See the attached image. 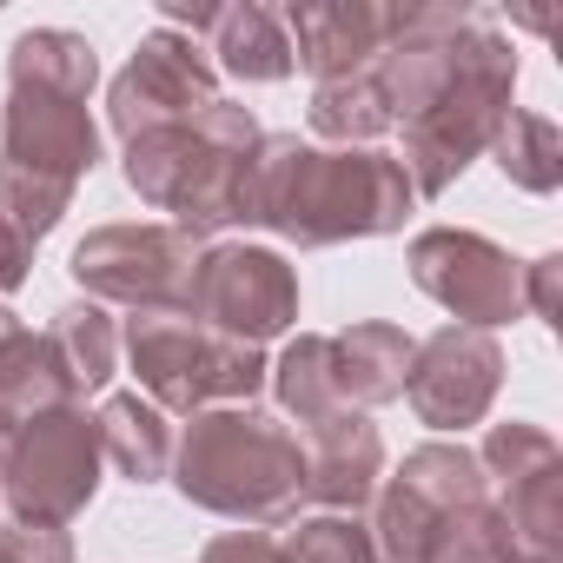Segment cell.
I'll list each match as a JSON object with an SVG mask.
<instances>
[{
  "label": "cell",
  "instance_id": "cell-1",
  "mask_svg": "<svg viewBox=\"0 0 563 563\" xmlns=\"http://www.w3.org/2000/svg\"><path fill=\"white\" fill-rule=\"evenodd\" d=\"M100 54L74 27H27L8 47V107H0V212L34 245L67 219L80 179L100 166V126L87 113Z\"/></svg>",
  "mask_w": 563,
  "mask_h": 563
},
{
  "label": "cell",
  "instance_id": "cell-2",
  "mask_svg": "<svg viewBox=\"0 0 563 563\" xmlns=\"http://www.w3.org/2000/svg\"><path fill=\"white\" fill-rule=\"evenodd\" d=\"M418 212V192L385 146H312L299 133H265L245 186H239V225H265L286 245H345V239H385L405 232Z\"/></svg>",
  "mask_w": 563,
  "mask_h": 563
},
{
  "label": "cell",
  "instance_id": "cell-3",
  "mask_svg": "<svg viewBox=\"0 0 563 563\" xmlns=\"http://www.w3.org/2000/svg\"><path fill=\"white\" fill-rule=\"evenodd\" d=\"M173 490L192 510H212L239 530L292 523L306 504V444L258 405H212L192 411L173 438Z\"/></svg>",
  "mask_w": 563,
  "mask_h": 563
},
{
  "label": "cell",
  "instance_id": "cell-4",
  "mask_svg": "<svg viewBox=\"0 0 563 563\" xmlns=\"http://www.w3.org/2000/svg\"><path fill=\"white\" fill-rule=\"evenodd\" d=\"M258 140H265V126L252 120V107L219 93L206 113L126 140L120 173L153 212H173V225L199 245V239L239 225V186H245Z\"/></svg>",
  "mask_w": 563,
  "mask_h": 563
},
{
  "label": "cell",
  "instance_id": "cell-5",
  "mask_svg": "<svg viewBox=\"0 0 563 563\" xmlns=\"http://www.w3.org/2000/svg\"><path fill=\"white\" fill-rule=\"evenodd\" d=\"M510 93H517V41L497 27V14H471V27L457 34V54H451V74L444 87L405 120V179L418 199H444L471 159H484L497 120L510 113Z\"/></svg>",
  "mask_w": 563,
  "mask_h": 563
},
{
  "label": "cell",
  "instance_id": "cell-6",
  "mask_svg": "<svg viewBox=\"0 0 563 563\" xmlns=\"http://www.w3.org/2000/svg\"><path fill=\"white\" fill-rule=\"evenodd\" d=\"M120 352H126L140 391L173 418H192L212 405H252L265 391V372H272V358L258 345L206 332L186 306L133 312L120 332Z\"/></svg>",
  "mask_w": 563,
  "mask_h": 563
},
{
  "label": "cell",
  "instance_id": "cell-7",
  "mask_svg": "<svg viewBox=\"0 0 563 563\" xmlns=\"http://www.w3.org/2000/svg\"><path fill=\"white\" fill-rule=\"evenodd\" d=\"M100 471H107V457H100V431H93L87 405H60V411L27 418L21 431H8L0 504L14 510V523L67 530L100 497Z\"/></svg>",
  "mask_w": 563,
  "mask_h": 563
},
{
  "label": "cell",
  "instance_id": "cell-8",
  "mask_svg": "<svg viewBox=\"0 0 563 563\" xmlns=\"http://www.w3.org/2000/svg\"><path fill=\"white\" fill-rule=\"evenodd\" d=\"M192 265H199V245H192L179 225H153V219L93 225V232L74 245V258H67L74 286H80L93 306H126V312L186 306Z\"/></svg>",
  "mask_w": 563,
  "mask_h": 563
},
{
  "label": "cell",
  "instance_id": "cell-9",
  "mask_svg": "<svg viewBox=\"0 0 563 563\" xmlns=\"http://www.w3.org/2000/svg\"><path fill=\"white\" fill-rule=\"evenodd\" d=\"M186 312L239 345H272L299 325V272L286 265V252L272 245H206L192 265V292Z\"/></svg>",
  "mask_w": 563,
  "mask_h": 563
},
{
  "label": "cell",
  "instance_id": "cell-10",
  "mask_svg": "<svg viewBox=\"0 0 563 563\" xmlns=\"http://www.w3.org/2000/svg\"><path fill=\"white\" fill-rule=\"evenodd\" d=\"M477 471L484 490L497 504V517L517 537L523 563H556L563 556V451L543 424H490L477 444Z\"/></svg>",
  "mask_w": 563,
  "mask_h": 563
},
{
  "label": "cell",
  "instance_id": "cell-11",
  "mask_svg": "<svg viewBox=\"0 0 563 563\" xmlns=\"http://www.w3.org/2000/svg\"><path fill=\"white\" fill-rule=\"evenodd\" d=\"M405 265H411V286L451 312V325L497 332V325L523 319V258H510L484 232L431 225V232L411 239Z\"/></svg>",
  "mask_w": 563,
  "mask_h": 563
},
{
  "label": "cell",
  "instance_id": "cell-12",
  "mask_svg": "<svg viewBox=\"0 0 563 563\" xmlns=\"http://www.w3.org/2000/svg\"><path fill=\"white\" fill-rule=\"evenodd\" d=\"M212 100H219V74H212L206 47L173 34V27H153L107 87V126L120 140H140V133H159V126L206 113Z\"/></svg>",
  "mask_w": 563,
  "mask_h": 563
},
{
  "label": "cell",
  "instance_id": "cell-13",
  "mask_svg": "<svg viewBox=\"0 0 563 563\" xmlns=\"http://www.w3.org/2000/svg\"><path fill=\"white\" fill-rule=\"evenodd\" d=\"M497 391H504V345H497V332L438 325L431 339H418L411 372H405V398H411L418 424L471 431V424H484Z\"/></svg>",
  "mask_w": 563,
  "mask_h": 563
},
{
  "label": "cell",
  "instance_id": "cell-14",
  "mask_svg": "<svg viewBox=\"0 0 563 563\" xmlns=\"http://www.w3.org/2000/svg\"><path fill=\"white\" fill-rule=\"evenodd\" d=\"M278 21L292 34V60L312 80H345L378 60V47L405 27V8H385V0H292Z\"/></svg>",
  "mask_w": 563,
  "mask_h": 563
},
{
  "label": "cell",
  "instance_id": "cell-15",
  "mask_svg": "<svg viewBox=\"0 0 563 563\" xmlns=\"http://www.w3.org/2000/svg\"><path fill=\"white\" fill-rule=\"evenodd\" d=\"M306 444V504L332 510V517H358L378 484H385V438L372 424V411H339L299 431Z\"/></svg>",
  "mask_w": 563,
  "mask_h": 563
},
{
  "label": "cell",
  "instance_id": "cell-16",
  "mask_svg": "<svg viewBox=\"0 0 563 563\" xmlns=\"http://www.w3.org/2000/svg\"><path fill=\"white\" fill-rule=\"evenodd\" d=\"M411 352H418V339H411L405 325H391V319H365V325L332 332V378H339V398H345L352 411H372V405L405 398Z\"/></svg>",
  "mask_w": 563,
  "mask_h": 563
},
{
  "label": "cell",
  "instance_id": "cell-17",
  "mask_svg": "<svg viewBox=\"0 0 563 563\" xmlns=\"http://www.w3.org/2000/svg\"><path fill=\"white\" fill-rule=\"evenodd\" d=\"M206 60L212 74H232L245 87H278L292 80V34L278 21V8H258V0H239V8H219L212 27H206Z\"/></svg>",
  "mask_w": 563,
  "mask_h": 563
},
{
  "label": "cell",
  "instance_id": "cell-18",
  "mask_svg": "<svg viewBox=\"0 0 563 563\" xmlns=\"http://www.w3.org/2000/svg\"><path fill=\"white\" fill-rule=\"evenodd\" d=\"M93 431H100V457L126 484H166V471H173V424H166V411L153 398H140V391L100 398Z\"/></svg>",
  "mask_w": 563,
  "mask_h": 563
},
{
  "label": "cell",
  "instance_id": "cell-19",
  "mask_svg": "<svg viewBox=\"0 0 563 563\" xmlns=\"http://www.w3.org/2000/svg\"><path fill=\"white\" fill-rule=\"evenodd\" d=\"M60 405H80V398H74V385H67L54 345L21 325L8 345H0V431H21L27 418L60 411Z\"/></svg>",
  "mask_w": 563,
  "mask_h": 563
},
{
  "label": "cell",
  "instance_id": "cell-20",
  "mask_svg": "<svg viewBox=\"0 0 563 563\" xmlns=\"http://www.w3.org/2000/svg\"><path fill=\"white\" fill-rule=\"evenodd\" d=\"M41 339L54 345V358H60L74 398H93V391L113 385V372H120V325H113L107 306H93V299H67Z\"/></svg>",
  "mask_w": 563,
  "mask_h": 563
},
{
  "label": "cell",
  "instance_id": "cell-21",
  "mask_svg": "<svg viewBox=\"0 0 563 563\" xmlns=\"http://www.w3.org/2000/svg\"><path fill=\"white\" fill-rule=\"evenodd\" d=\"M265 385H272L278 411H286V418H299L292 431H306V424H319V418H339V411H352V405L339 398V378H332V332H299L286 352L272 358Z\"/></svg>",
  "mask_w": 563,
  "mask_h": 563
},
{
  "label": "cell",
  "instance_id": "cell-22",
  "mask_svg": "<svg viewBox=\"0 0 563 563\" xmlns=\"http://www.w3.org/2000/svg\"><path fill=\"white\" fill-rule=\"evenodd\" d=\"M306 120H312V146H378L391 133V107H385L372 67H358L345 80H319Z\"/></svg>",
  "mask_w": 563,
  "mask_h": 563
},
{
  "label": "cell",
  "instance_id": "cell-23",
  "mask_svg": "<svg viewBox=\"0 0 563 563\" xmlns=\"http://www.w3.org/2000/svg\"><path fill=\"white\" fill-rule=\"evenodd\" d=\"M484 153L497 159V173H504L517 192H537V199H543V192L563 186V133H556L550 113L510 107V113L497 120V133H490Z\"/></svg>",
  "mask_w": 563,
  "mask_h": 563
},
{
  "label": "cell",
  "instance_id": "cell-24",
  "mask_svg": "<svg viewBox=\"0 0 563 563\" xmlns=\"http://www.w3.org/2000/svg\"><path fill=\"white\" fill-rule=\"evenodd\" d=\"M424 563H523V556H517V537L497 517V504L477 497V504H457L431 523Z\"/></svg>",
  "mask_w": 563,
  "mask_h": 563
},
{
  "label": "cell",
  "instance_id": "cell-25",
  "mask_svg": "<svg viewBox=\"0 0 563 563\" xmlns=\"http://www.w3.org/2000/svg\"><path fill=\"white\" fill-rule=\"evenodd\" d=\"M278 556H286V563H378L372 530L358 517H332V510L299 517L286 530V543H278Z\"/></svg>",
  "mask_w": 563,
  "mask_h": 563
},
{
  "label": "cell",
  "instance_id": "cell-26",
  "mask_svg": "<svg viewBox=\"0 0 563 563\" xmlns=\"http://www.w3.org/2000/svg\"><path fill=\"white\" fill-rule=\"evenodd\" d=\"M0 563H74V537L8 517V523H0Z\"/></svg>",
  "mask_w": 563,
  "mask_h": 563
},
{
  "label": "cell",
  "instance_id": "cell-27",
  "mask_svg": "<svg viewBox=\"0 0 563 563\" xmlns=\"http://www.w3.org/2000/svg\"><path fill=\"white\" fill-rule=\"evenodd\" d=\"M199 563H286V556H278V537L272 530H219L199 550Z\"/></svg>",
  "mask_w": 563,
  "mask_h": 563
},
{
  "label": "cell",
  "instance_id": "cell-28",
  "mask_svg": "<svg viewBox=\"0 0 563 563\" xmlns=\"http://www.w3.org/2000/svg\"><path fill=\"white\" fill-rule=\"evenodd\" d=\"M556 286H563V252L530 258V265H523V312H537L543 325H556V312H563Z\"/></svg>",
  "mask_w": 563,
  "mask_h": 563
},
{
  "label": "cell",
  "instance_id": "cell-29",
  "mask_svg": "<svg viewBox=\"0 0 563 563\" xmlns=\"http://www.w3.org/2000/svg\"><path fill=\"white\" fill-rule=\"evenodd\" d=\"M27 278H34V239L0 212V292H21Z\"/></svg>",
  "mask_w": 563,
  "mask_h": 563
},
{
  "label": "cell",
  "instance_id": "cell-30",
  "mask_svg": "<svg viewBox=\"0 0 563 563\" xmlns=\"http://www.w3.org/2000/svg\"><path fill=\"white\" fill-rule=\"evenodd\" d=\"M14 332H21V312H8V306H0V345H8Z\"/></svg>",
  "mask_w": 563,
  "mask_h": 563
},
{
  "label": "cell",
  "instance_id": "cell-31",
  "mask_svg": "<svg viewBox=\"0 0 563 563\" xmlns=\"http://www.w3.org/2000/svg\"><path fill=\"white\" fill-rule=\"evenodd\" d=\"M0 464H8V431H0Z\"/></svg>",
  "mask_w": 563,
  "mask_h": 563
}]
</instances>
